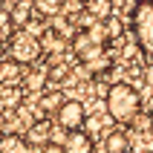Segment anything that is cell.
<instances>
[{
    "label": "cell",
    "instance_id": "cell-1",
    "mask_svg": "<svg viewBox=\"0 0 153 153\" xmlns=\"http://www.w3.org/2000/svg\"><path fill=\"white\" fill-rule=\"evenodd\" d=\"M139 110H142V95L133 84L119 81V84H113L107 90V113L119 124H130L139 116Z\"/></svg>",
    "mask_w": 153,
    "mask_h": 153
},
{
    "label": "cell",
    "instance_id": "cell-2",
    "mask_svg": "<svg viewBox=\"0 0 153 153\" xmlns=\"http://www.w3.org/2000/svg\"><path fill=\"white\" fill-rule=\"evenodd\" d=\"M130 29L136 38L139 49L153 61V0H139L133 15H130Z\"/></svg>",
    "mask_w": 153,
    "mask_h": 153
},
{
    "label": "cell",
    "instance_id": "cell-3",
    "mask_svg": "<svg viewBox=\"0 0 153 153\" xmlns=\"http://www.w3.org/2000/svg\"><path fill=\"white\" fill-rule=\"evenodd\" d=\"M6 52H9V61H15L17 67H23V64H35V61L41 58V41L32 38L26 29H17V32L9 35Z\"/></svg>",
    "mask_w": 153,
    "mask_h": 153
},
{
    "label": "cell",
    "instance_id": "cell-4",
    "mask_svg": "<svg viewBox=\"0 0 153 153\" xmlns=\"http://www.w3.org/2000/svg\"><path fill=\"white\" fill-rule=\"evenodd\" d=\"M55 119L67 133H72V130H81V124L87 121V110L78 98H64V104L55 110Z\"/></svg>",
    "mask_w": 153,
    "mask_h": 153
},
{
    "label": "cell",
    "instance_id": "cell-5",
    "mask_svg": "<svg viewBox=\"0 0 153 153\" xmlns=\"http://www.w3.org/2000/svg\"><path fill=\"white\" fill-rule=\"evenodd\" d=\"M95 142L90 133H84V130H72V133H67V139L61 142V150L64 153H93Z\"/></svg>",
    "mask_w": 153,
    "mask_h": 153
},
{
    "label": "cell",
    "instance_id": "cell-6",
    "mask_svg": "<svg viewBox=\"0 0 153 153\" xmlns=\"http://www.w3.org/2000/svg\"><path fill=\"white\" fill-rule=\"evenodd\" d=\"M49 133H52L49 121H46V119H38L32 127L26 130L23 142H26V145H32V147H43V145H49Z\"/></svg>",
    "mask_w": 153,
    "mask_h": 153
},
{
    "label": "cell",
    "instance_id": "cell-7",
    "mask_svg": "<svg viewBox=\"0 0 153 153\" xmlns=\"http://www.w3.org/2000/svg\"><path fill=\"white\" fill-rule=\"evenodd\" d=\"M84 12L93 17V20H107V17L113 15V0H87Z\"/></svg>",
    "mask_w": 153,
    "mask_h": 153
},
{
    "label": "cell",
    "instance_id": "cell-8",
    "mask_svg": "<svg viewBox=\"0 0 153 153\" xmlns=\"http://www.w3.org/2000/svg\"><path fill=\"white\" fill-rule=\"evenodd\" d=\"M104 147H107V153H127V147H130L127 133H124V130H113V133H107Z\"/></svg>",
    "mask_w": 153,
    "mask_h": 153
},
{
    "label": "cell",
    "instance_id": "cell-9",
    "mask_svg": "<svg viewBox=\"0 0 153 153\" xmlns=\"http://www.w3.org/2000/svg\"><path fill=\"white\" fill-rule=\"evenodd\" d=\"M20 78H23V72H20V67H17L15 61H0V84L15 87Z\"/></svg>",
    "mask_w": 153,
    "mask_h": 153
},
{
    "label": "cell",
    "instance_id": "cell-10",
    "mask_svg": "<svg viewBox=\"0 0 153 153\" xmlns=\"http://www.w3.org/2000/svg\"><path fill=\"white\" fill-rule=\"evenodd\" d=\"M26 142L23 136H17V133H9V136H0V153H26Z\"/></svg>",
    "mask_w": 153,
    "mask_h": 153
},
{
    "label": "cell",
    "instance_id": "cell-11",
    "mask_svg": "<svg viewBox=\"0 0 153 153\" xmlns=\"http://www.w3.org/2000/svg\"><path fill=\"white\" fill-rule=\"evenodd\" d=\"M32 3H35V12L41 17H55L64 9V0H32Z\"/></svg>",
    "mask_w": 153,
    "mask_h": 153
},
{
    "label": "cell",
    "instance_id": "cell-12",
    "mask_svg": "<svg viewBox=\"0 0 153 153\" xmlns=\"http://www.w3.org/2000/svg\"><path fill=\"white\" fill-rule=\"evenodd\" d=\"M23 84H26V90L38 93V90L46 87V72H23Z\"/></svg>",
    "mask_w": 153,
    "mask_h": 153
},
{
    "label": "cell",
    "instance_id": "cell-13",
    "mask_svg": "<svg viewBox=\"0 0 153 153\" xmlns=\"http://www.w3.org/2000/svg\"><path fill=\"white\" fill-rule=\"evenodd\" d=\"M9 35H12V20H9V12H6V9H0V43L6 41Z\"/></svg>",
    "mask_w": 153,
    "mask_h": 153
},
{
    "label": "cell",
    "instance_id": "cell-14",
    "mask_svg": "<svg viewBox=\"0 0 153 153\" xmlns=\"http://www.w3.org/2000/svg\"><path fill=\"white\" fill-rule=\"evenodd\" d=\"M58 95L61 93H49V95H43V107H55V110H58V107H61V104H64V98H58Z\"/></svg>",
    "mask_w": 153,
    "mask_h": 153
},
{
    "label": "cell",
    "instance_id": "cell-15",
    "mask_svg": "<svg viewBox=\"0 0 153 153\" xmlns=\"http://www.w3.org/2000/svg\"><path fill=\"white\" fill-rule=\"evenodd\" d=\"M9 20H12V26H15V23H23V20H26V9H23V6H17L15 12L9 15Z\"/></svg>",
    "mask_w": 153,
    "mask_h": 153
},
{
    "label": "cell",
    "instance_id": "cell-16",
    "mask_svg": "<svg viewBox=\"0 0 153 153\" xmlns=\"http://www.w3.org/2000/svg\"><path fill=\"white\" fill-rule=\"evenodd\" d=\"M64 75H67V67H52L46 72V78H52V81H64Z\"/></svg>",
    "mask_w": 153,
    "mask_h": 153
},
{
    "label": "cell",
    "instance_id": "cell-17",
    "mask_svg": "<svg viewBox=\"0 0 153 153\" xmlns=\"http://www.w3.org/2000/svg\"><path fill=\"white\" fill-rule=\"evenodd\" d=\"M84 3L87 0H64V9H67V12H81Z\"/></svg>",
    "mask_w": 153,
    "mask_h": 153
},
{
    "label": "cell",
    "instance_id": "cell-18",
    "mask_svg": "<svg viewBox=\"0 0 153 153\" xmlns=\"http://www.w3.org/2000/svg\"><path fill=\"white\" fill-rule=\"evenodd\" d=\"M130 124H136V127H142V130H147V127H153V124H150V116H136V119L130 121Z\"/></svg>",
    "mask_w": 153,
    "mask_h": 153
},
{
    "label": "cell",
    "instance_id": "cell-19",
    "mask_svg": "<svg viewBox=\"0 0 153 153\" xmlns=\"http://www.w3.org/2000/svg\"><path fill=\"white\" fill-rule=\"evenodd\" d=\"M3 104H6V107H17V90H15V87H12V90L6 93V98H3Z\"/></svg>",
    "mask_w": 153,
    "mask_h": 153
},
{
    "label": "cell",
    "instance_id": "cell-20",
    "mask_svg": "<svg viewBox=\"0 0 153 153\" xmlns=\"http://www.w3.org/2000/svg\"><path fill=\"white\" fill-rule=\"evenodd\" d=\"M41 153H64V150H61L58 142H49V145H43V147H41Z\"/></svg>",
    "mask_w": 153,
    "mask_h": 153
},
{
    "label": "cell",
    "instance_id": "cell-21",
    "mask_svg": "<svg viewBox=\"0 0 153 153\" xmlns=\"http://www.w3.org/2000/svg\"><path fill=\"white\" fill-rule=\"evenodd\" d=\"M0 61H3V43H0Z\"/></svg>",
    "mask_w": 153,
    "mask_h": 153
},
{
    "label": "cell",
    "instance_id": "cell-22",
    "mask_svg": "<svg viewBox=\"0 0 153 153\" xmlns=\"http://www.w3.org/2000/svg\"><path fill=\"white\" fill-rule=\"evenodd\" d=\"M6 3H9V0H0V9H3V6H6Z\"/></svg>",
    "mask_w": 153,
    "mask_h": 153
}]
</instances>
